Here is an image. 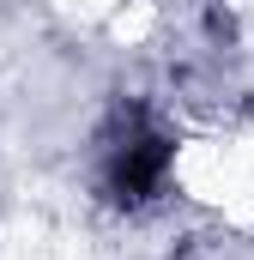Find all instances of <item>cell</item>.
<instances>
[{"label": "cell", "instance_id": "6da1fadb", "mask_svg": "<svg viewBox=\"0 0 254 260\" xmlns=\"http://www.w3.org/2000/svg\"><path fill=\"white\" fill-rule=\"evenodd\" d=\"M176 170V133L164 127L145 103H121L103 127V157H97V188L115 212H145L157 206Z\"/></svg>", "mask_w": 254, "mask_h": 260}]
</instances>
